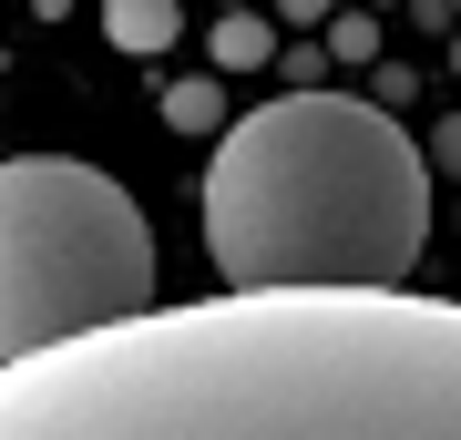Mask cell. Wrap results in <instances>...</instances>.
<instances>
[{
  "instance_id": "8",
  "label": "cell",
  "mask_w": 461,
  "mask_h": 440,
  "mask_svg": "<svg viewBox=\"0 0 461 440\" xmlns=\"http://www.w3.org/2000/svg\"><path fill=\"white\" fill-rule=\"evenodd\" d=\"M441 164H451V175H461V113L441 123Z\"/></svg>"
},
{
  "instance_id": "2",
  "label": "cell",
  "mask_w": 461,
  "mask_h": 440,
  "mask_svg": "<svg viewBox=\"0 0 461 440\" xmlns=\"http://www.w3.org/2000/svg\"><path fill=\"white\" fill-rule=\"evenodd\" d=\"M195 226L215 297H379L430 246V154L359 93H277L215 133Z\"/></svg>"
},
{
  "instance_id": "4",
  "label": "cell",
  "mask_w": 461,
  "mask_h": 440,
  "mask_svg": "<svg viewBox=\"0 0 461 440\" xmlns=\"http://www.w3.org/2000/svg\"><path fill=\"white\" fill-rule=\"evenodd\" d=\"M175 0H113V11H103V31H113V51H165L175 41Z\"/></svg>"
},
{
  "instance_id": "5",
  "label": "cell",
  "mask_w": 461,
  "mask_h": 440,
  "mask_svg": "<svg viewBox=\"0 0 461 440\" xmlns=\"http://www.w3.org/2000/svg\"><path fill=\"white\" fill-rule=\"evenodd\" d=\"M165 123L175 133H226V93H215V82H175V93H165Z\"/></svg>"
},
{
  "instance_id": "7",
  "label": "cell",
  "mask_w": 461,
  "mask_h": 440,
  "mask_svg": "<svg viewBox=\"0 0 461 440\" xmlns=\"http://www.w3.org/2000/svg\"><path fill=\"white\" fill-rule=\"evenodd\" d=\"M277 21H329V0H277Z\"/></svg>"
},
{
  "instance_id": "3",
  "label": "cell",
  "mask_w": 461,
  "mask_h": 440,
  "mask_svg": "<svg viewBox=\"0 0 461 440\" xmlns=\"http://www.w3.org/2000/svg\"><path fill=\"white\" fill-rule=\"evenodd\" d=\"M144 308H154L144 205L83 154L0 164V369L103 338V328H133Z\"/></svg>"
},
{
  "instance_id": "6",
  "label": "cell",
  "mask_w": 461,
  "mask_h": 440,
  "mask_svg": "<svg viewBox=\"0 0 461 440\" xmlns=\"http://www.w3.org/2000/svg\"><path fill=\"white\" fill-rule=\"evenodd\" d=\"M267 51H277V31H267V21H215V72H257Z\"/></svg>"
},
{
  "instance_id": "1",
  "label": "cell",
  "mask_w": 461,
  "mask_h": 440,
  "mask_svg": "<svg viewBox=\"0 0 461 440\" xmlns=\"http://www.w3.org/2000/svg\"><path fill=\"white\" fill-rule=\"evenodd\" d=\"M0 440H461V297H195L0 369Z\"/></svg>"
}]
</instances>
